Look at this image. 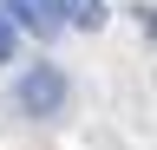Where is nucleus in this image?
Returning a JSON list of instances; mask_svg holds the SVG:
<instances>
[{"mask_svg":"<svg viewBox=\"0 0 157 150\" xmlns=\"http://www.w3.org/2000/svg\"><path fill=\"white\" fill-rule=\"evenodd\" d=\"M66 98H72V79L59 65H26L20 72V91H13V104H20V118H59L66 111Z\"/></svg>","mask_w":157,"mask_h":150,"instance_id":"obj_1","label":"nucleus"},{"mask_svg":"<svg viewBox=\"0 0 157 150\" xmlns=\"http://www.w3.org/2000/svg\"><path fill=\"white\" fill-rule=\"evenodd\" d=\"M13 46H20V26L7 20V13H0V65H7V59H13Z\"/></svg>","mask_w":157,"mask_h":150,"instance_id":"obj_4","label":"nucleus"},{"mask_svg":"<svg viewBox=\"0 0 157 150\" xmlns=\"http://www.w3.org/2000/svg\"><path fill=\"white\" fill-rule=\"evenodd\" d=\"M59 13H66V26H78V33H98V26L111 20L105 0H59Z\"/></svg>","mask_w":157,"mask_h":150,"instance_id":"obj_3","label":"nucleus"},{"mask_svg":"<svg viewBox=\"0 0 157 150\" xmlns=\"http://www.w3.org/2000/svg\"><path fill=\"white\" fill-rule=\"evenodd\" d=\"M0 13H7L20 33H39V39H59V33H66L59 0H0Z\"/></svg>","mask_w":157,"mask_h":150,"instance_id":"obj_2","label":"nucleus"}]
</instances>
